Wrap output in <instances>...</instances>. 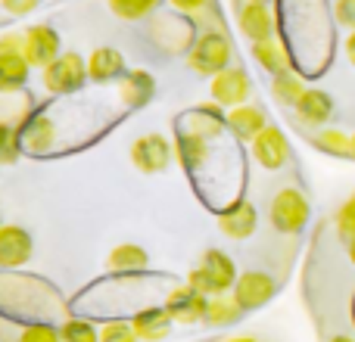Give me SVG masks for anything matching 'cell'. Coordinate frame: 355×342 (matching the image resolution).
<instances>
[{
    "label": "cell",
    "mask_w": 355,
    "mask_h": 342,
    "mask_svg": "<svg viewBox=\"0 0 355 342\" xmlns=\"http://www.w3.org/2000/svg\"><path fill=\"white\" fill-rule=\"evenodd\" d=\"M231 37L225 35V28H206L187 50V66L202 78H215L218 72H225L231 66Z\"/></svg>",
    "instance_id": "1"
},
{
    "label": "cell",
    "mask_w": 355,
    "mask_h": 342,
    "mask_svg": "<svg viewBox=\"0 0 355 342\" xmlns=\"http://www.w3.org/2000/svg\"><path fill=\"white\" fill-rule=\"evenodd\" d=\"M237 277H240L237 264H234V258L227 255V252L206 249L200 258V264L190 271L187 283L193 289H200L202 296H221V293H227V289H234Z\"/></svg>",
    "instance_id": "2"
},
{
    "label": "cell",
    "mask_w": 355,
    "mask_h": 342,
    "mask_svg": "<svg viewBox=\"0 0 355 342\" xmlns=\"http://www.w3.org/2000/svg\"><path fill=\"white\" fill-rule=\"evenodd\" d=\"M309 215H312V206H309L306 193L296 187L277 190L275 199H271V224H275V231L287 233V237H296V233L306 231Z\"/></svg>",
    "instance_id": "3"
},
{
    "label": "cell",
    "mask_w": 355,
    "mask_h": 342,
    "mask_svg": "<svg viewBox=\"0 0 355 342\" xmlns=\"http://www.w3.org/2000/svg\"><path fill=\"white\" fill-rule=\"evenodd\" d=\"M41 78L50 93H75L87 81V60L75 50L60 53V60H53L41 72Z\"/></svg>",
    "instance_id": "4"
},
{
    "label": "cell",
    "mask_w": 355,
    "mask_h": 342,
    "mask_svg": "<svg viewBox=\"0 0 355 342\" xmlns=\"http://www.w3.org/2000/svg\"><path fill=\"white\" fill-rule=\"evenodd\" d=\"M175 156V143H168L162 134H144L131 143V165L144 174H162Z\"/></svg>",
    "instance_id": "5"
},
{
    "label": "cell",
    "mask_w": 355,
    "mask_h": 342,
    "mask_svg": "<svg viewBox=\"0 0 355 342\" xmlns=\"http://www.w3.org/2000/svg\"><path fill=\"white\" fill-rule=\"evenodd\" d=\"M209 93H212V103L234 109V106L250 103L252 81L240 66H227L225 72H218L215 78H209Z\"/></svg>",
    "instance_id": "6"
},
{
    "label": "cell",
    "mask_w": 355,
    "mask_h": 342,
    "mask_svg": "<svg viewBox=\"0 0 355 342\" xmlns=\"http://www.w3.org/2000/svg\"><path fill=\"white\" fill-rule=\"evenodd\" d=\"M275 293H277V283H275V277L265 274V271H243L231 289V296L240 302L243 312H256V308L268 305V302L275 299Z\"/></svg>",
    "instance_id": "7"
},
{
    "label": "cell",
    "mask_w": 355,
    "mask_h": 342,
    "mask_svg": "<svg viewBox=\"0 0 355 342\" xmlns=\"http://www.w3.org/2000/svg\"><path fill=\"white\" fill-rule=\"evenodd\" d=\"M22 37H25L22 53L35 69H47L53 60H60L62 44L53 25H31V28H25Z\"/></svg>",
    "instance_id": "8"
},
{
    "label": "cell",
    "mask_w": 355,
    "mask_h": 342,
    "mask_svg": "<svg viewBox=\"0 0 355 342\" xmlns=\"http://www.w3.org/2000/svg\"><path fill=\"white\" fill-rule=\"evenodd\" d=\"M250 150H252V159L265 171H277L290 162V141L277 125H268V128L250 143Z\"/></svg>",
    "instance_id": "9"
},
{
    "label": "cell",
    "mask_w": 355,
    "mask_h": 342,
    "mask_svg": "<svg viewBox=\"0 0 355 342\" xmlns=\"http://www.w3.org/2000/svg\"><path fill=\"white\" fill-rule=\"evenodd\" d=\"M206 305H209V296H202L200 289L184 283V287H178L166 296L162 308L172 314L175 324H200V321H206Z\"/></svg>",
    "instance_id": "10"
},
{
    "label": "cell",
    "mask_w": 355,
    "mask_h": 342,
    "mask_svg": "<svg viewBox=\"0 0 355 342\" xmlns=\"http://www.w3.org/2000/svg\"><path fill=\"white\" fill-rule=\"evenodd\" d=\"M237 28L243 31V37H250L252 44L256 41H271L275 37V12H271L268 3H243L237 6Z\"/></svg>",
    "instance_id": "11"
},
{
    "label": "cell",
    "mask_w": 355,
    "mask_h": 342,
    "mask_svg": "<svg viewBox=\"0 0 355 342\" xmlns=\"http://www.w3.org/2000/svg\"><path fill=\"white\" fill-rule=\"evenodd\" d=\"M31 233L19 224H0V268H22L31 258Z\"/></svg>",
    "instance_id": "12"
},
{
    "label": "cell",
    "mask_w": 355,
    "mask_h": 342,
    "mask_svg": "<svg viewBox=\"0 0 355 342\" xmlns=\"http://www.w3.org/2000/svg\"><path fill=\"white\" fill-rule=\"evenodd\" d=\"M256 224H259V212L250 199H237L231 208L218 215V231L225 233L227 240H246L256 233Z\"/></svg>",
    "instance_id": "13"
},
{
    "label": "cell",
    "mask_w": 355,
    "mask_h": 342,
    "mask_svg": "<svg viewBox=\"0 0 355 342\" xmlns=\"http://www.w3.org/2000/svg\"><path fill=\"white\" fill-rule=\"evenodd\" d=\"M293 112L309 128H324L334 116V97L327 91H321V87H306V93L293 106Z\"/></svg>",
    "instance_id": "14"
},
{
    "label": "cell",
    "mask_w": 355,
    "mask_h": 342,
    "mask_svg": "<svg viewBox=\"0 0 355 342\" xmlns=\"http://www.w3.org/2000/svg\"><path fill=\"white\" fill-rule=\"evenodd\" d=\"M227 128L234 131L237 141L252 143L265 128H268V116L262 112V106H252V103L234 106V109H227Z\"/></svg>",
    "instance_id": "15"
},
{
    "label": "cell",
    "mask_w": 355,
    "mask_h": 342,
    "mask_svg": "<svg viewBox=\"0 0 355 342\" xmlns=\"http://www.w3.org/2000/svg\"><path fill=\"white\" fill-rule=\"evenodd\" d=\"M221 128H227V116H221V112H218V103L196 106L193 112H187V116L181 118V131H184V134H196V137H206V141L218 137Z\"/></svg>",
    "instance_id": "16"
},
{
    "label": "cell",
    "mask_w": 355,
    "mask_h": 342,
    "mask_svg": "<svg viewBox=\"0 0 355 342\" xmlns=\"http://www.w3.org/2000/svg\"><path fill=\"white\" fill-rule=\"evenodd\" d=\"M125 72H128V69H125V56L119 53L116 47H97L87 56V78L97 81V84L122 78Z\"/></svg>",
    "instance_id": "17"
},
{
    "label": "cell",
    "mask_w": 355,
    "mask_h": 342,
    "mask_svg": "<svg viewBox=\"0 0 355 342\" xmlns=\"http://www.w3.org/2000/svg\"><path fill=\"white\" fill-rule=\"evenodd\" d=\"M172 314L166 312V308H144V312H137L135 318H131V327H135L137 339L144 342H162L172 333Z\"/></svg>",
    "instance_id": "18"
},
{
    "label": "cell",
    "mask_w": 355,
    "mask_h": 342,
    "mask_svg": "<svg viewBox=\"0 0 355 342\" xmlns=\"http://www.w3.org/2000/svg\"><path fill=\"white\" fill-rule=\"evenodd\" d=\"M147 264H150L147 249L137 243H119L116 249L106 255V271H112V274H137V271H144Z\"/></svg>",
    "instance_id": "19"
},
{
    "label": "cell",
    "mask_w": 355,
    "mask_h": 342,
    "mask_svg": "<svg viewBox=\"0 0 355 342\" xmlns=\"http://www.w3.org/2000/svg\"><path fill=\"white\" fill-rule=\"evenodd\" d=\"M153 91H156V84H153V78H150L144 69H135V72H125L122 78H119V93H122V103L125 106H144V103H150V97H153Z\"/></svg>",
    "instance_id": "20"
},
{
    "label": "cell",
    "mask_w": 355,
    "mask_h": 342,
    "mask_svg": "<svg viewBox=\"0 0 355 342\" xmlns=\"http://www.w3.org/2000/svg\"><path fill=\"white\" fill-rule=\"evenodd\" d=\"M252 60L259 62V66L265 69V72L275 78V75H284V72H290V53H287V47H284L281 41H256L252 44Z\"/></svg>",
    "instance_id": "21"
},
{
    "label": "cell",
    "mask_w": 355,
    "mask_h": 342,
    "mask_svg": "<svg viewBox=\"0 0 355 342\" xmlns=\"http://www.w3.org/2000/svg\"><path fill=\"white\" fill-rule=\"evenodd\" d=\"M31 62L25 53H0V93H12L28 81Z\"/></svg>",
    "instance_id": "22"
},
{
    "label": "cell",
    "mask_w": 355,
    "mask_h": 342,
    "mask_svg": "<svg viewBox=\"0 0 355 342\" xmlns=\"http://www.w3.org/2000/svg\"><path fill=\"white\" fill-rule=\"evenodd\" d=\"M53 143H56L53 118L35 116V118H31V122L22 128V147L28 150V153H47Z\"/></svg>",
    "instance_id": "23"
},
{
    "label": "cell",
    "mask_w": 355,
    "mask_h": 342,
    "mask_svg": "<svg viewBox=\"0 0 355 342\" xmlns=\"http://www.w3.org/2000/svg\"><path fill=\"white\" fill-rule=\"evenodd\" d=\"M175 153H178V159H181V165L193 174V171H200L202 168V162H206V156H209V141L206 137H196V134H178V141H175Z\"/></svg>",
    "instance_id": "24"
},
{
    "label": "cell",
    "mask_w": 355,
    "mask_h": 342,
    "mask_svg": "<svg viewBox=\"0 0 355 342\" xmlns=\"http://www.w3.org/2000/svg\"><path fill=\"white\" fill-rule=\"evenodd\" d=\"M240 314H243V308H240V302L234 299V296H209V305H206V321L202 324L209 327H231L240 321Z\"/></svg>",
    "instance_id": "25"
},
{
    "label": "cell",
    "mask_w": 355,
    "mask_h": 342,
    "mask_svg": "<svg viewBox=\"0 0 355 342\" xmlns=\"http://www.w3.org/2000/svg\"><path fill=\"white\" fill-rule=\"evenodd\" d=\"M312 143L327 156H337V159H352V134L340 128H318V134L312 137Z\"/></svg>",
    "instance_id": "26"
},
{
    "label": "cell",
    "mask_w": 355,
    "mask_h": 342,
    "mask_svg": "<svg viewBox=\"0 0 355 342\" xmlns=\"http://www.w3.org/2000/svg\"><path fill=\"white\" fill-rule=\"evenodd\" d=\"M302 93H306V84H302V78L293 72V69L271 78V97H275V103L290 106V109H293V106L300 103Z\"/></svg>",
    "instance_id": "27"
},
{
    "label": "cell",
    "mask_w": 355,
    "mask_h": 342,
    "mask_svg": "<svg viewBox=\"0 0 355 342\" xmlns=\"http://www.w3.org/2000/svg\"><path fill=\"white\" fill-rule=\"evenodd\" d=\"M178 12H184L187 19L200 25H209V28H221V16L215 10V0H168Z\"/></svg>",
    "instance_id": "28"
},
{
    "label": "cell",
    "mask_w": 355,
    "mask_h": 342,
    "mask_svg": "<svg viewBox=\"0 0 355 342\" xmlns=\"http://www.w3.org/2000/svg\"><path fill=\"white\" fill-rule=\"evenodd\" d=\"M106 3H110V10L116 12L119 19H125V22H137V19H147L150 12L156 10L159 0H106Z\"/></svg>",
    "instance_id": "29"
},
{
    "label": "cell",
    "mask_w": 355,
    "mask_h": 342,
    "mask_svg": "<svg viewBox=\"0 0 355 342\" xmlns=\"http://www.w3.org/2000/svg\"><path fill=\"white\" fill-rule=\"evenodd\" d=\"M60 336H62V342H100V330L91 321L72 318L60 327Z\"/></svg>",
    "instance_id": "30"
},
{
    "label": "cell",
    "mask_w": 355,
    "mask_h": 342,
    "mask_svg": "<svg viewBox=\"0 0 355 342\" xmlns=\"http://www.w3.org/2000/svg\"><path fill=\"white\" fill-rule=\"evenodd\" d=\"M19 150H22V134H19L12 125L0 122V165H10L19 159Z\"/></svg>",
    "instance_id": "31"
},
{
    "label": "cell",
    "mask_w": 355,
    "mask_h": 342,
    "mask_svg": "<svg viewBox=\"0 0 355 342\" xmlns=\"http://www.w3.org/2000/svg\"><path fill=\"white\" fill-rule=\"evenodd\" d=\"M100 342H141L128 321H110L100 327Z\"/></svg>",
    "instance_id": "32"
},
{
    "label": "cell",
    "mask_w": 355,
    "mask_h": 342,
    "mask_svg": "<svg viewBox=\"0 0 355 342\" xmlns=\"http://www.w3.org/2000/svg\"><path fill=\"white\" fill-rule=\"evenodd\" d=\"M16 342H62V336H60V330L50 324H28L16 336Z\"/></svg>",
    "instance_id": "33"
},
{
    "label": "cell",
    "mask_w": 355,
    "mask_h": 342,
    "mask_svg": "<svg viewBox=\"0 0 355 342\" xmlns=\"http://www.w3.org/2000/svg\"><path fill=\"white\" fill-rule=\"evenodd\" d=\"M337 231H340V237H346V240L355 237V196H349V199L337 208Z\"/></svg>",
    "instance_id": "34"
},
{
    "label": "cell",
    "mask_w": 355,
    "mask_h": 342,
    "mask_svg": "<svg viewBox=\"0 0 355 342\" xmlns=\"http://www.w3.org/2000/svg\"><path fill=\"white\" fill-rule=\"evenodd\" d=\"M334 19L346 31H355V0H337L334 3Z\"/></svg>",
    "instance_id": "35"
},
{
    "label": "cell",
    "mask_w": 355,
    "mask_h": 342,
    "mask_svg": "<svg viewBox=\"0 0 355 342\" xmlns=\"http://www.w3.org/2000/svg\"><path fill=\"white\" fill-rule=\"evenodd\" d=\"M0 6H3L10 16H31V12L41 6V0H0Z\"/></svg>",
    "instance_id": "36"
},
{
    "label": "cell",
    "mask_w": 355,
    "mask_h": 342,
    "mask_svg": "<svg viewBox=\"0 0 355 342\" xmlns=\"http://www.w3.org/2000/svg\"><path fill=\"white\" fill-rule=\"evenodd\" d=\"M22 47H25V37L16 35V31L0 37V53H22Z\"/></svg>",
    "instance_id": "37"
},
{
    "label": "cell",
    "mask_w": 355,
    "mask_h": 342,
    "mask_svg": "<svg viewBox=\"0 0 355 342\" xmlns=\"http://www.w3.org/2000/svg\"><path fill=\"white\" fill-rule=\"evenodd\" d=\"M225 342H259V339H252V336H231V339H225Z\"/></svg>",
    "instance_id": "38"
},
{
    "label": "cell",
    "mask_w": 355,
    "mask_h": 342,
    "mask_svg": "<svg viewBox=\"0 0 355 342\" xmlns=\"http://www.w3.org/2000/svg\"><path fill=\"white\" fill-rule=\"evenodd\" d=\"M346 252H349V262H352V264H355V237H352V240H349V249H346Z\"/></svg>",
    "instance_id": "39"
},
{
    "label": "cell",
    "mask_w": 355,
    "mask_h": 342,
    "mask_svg": "<svg viewBox=\"0 0 355 342\" xmlns=\"http://www.w3.org/2000/svg\"><path fill=\"white\" fill-rule=\"evenodd\" d=\"M327 342H355V339H352V336H331Z\"/></svg>",
    "instance_id": "40"
},
{
    "label": "cell",
    "mask_w": 355,
    "mask_h": 342,
    "mask_svg": "<svg viewBox=\"0 0 355 342\" xmlns=\"http://www.w3.org/2000/svg\"><path fill=\"white\" fill-rule=\"evenodd\" d=\"M250 3H271V0H250Z\"/></svg>",
    "instance_id": "41"
},
{
    "label": "cell",
    "mask_w": 355,
    "mask_h": 342,
    "mask_svg": "<svg viewBox=\"0 0 355 342\" xmlns=\"http://www.w3.org/2000/svg\"><path fill=\"white\" fill-rule=\"evenodd\" d=\"M352 159H355V134H352Z\"/></svg>",
    "instance_id": "42"
}]
</instances>
